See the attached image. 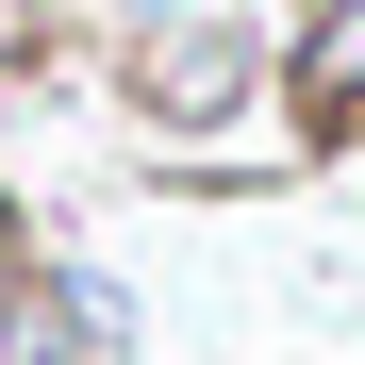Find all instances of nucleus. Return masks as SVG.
Segmentation results:
<instances>
[{
  "label": "nucleus",
  "mask_w": 365,
  "mask_h": 365,
  "mask_svg": "<svg viewBox=\"0 0 365 365\" xmlns=\"http://www.w3.org/2000/svg\"><path fill=\"white\" fill-rule=\"evenodd\" d=\"M100 67H116V116L182 182H232L250 116H282V17H250V0H133L100 34Z\"/></svg>",
  "instance_id": "nucleus-1"
},
{
  "label": "nucleus",
  "mask_w": 365,
  "mask_h": 365,
  "mask_svg": "<svg viewBox=\"0 0 365 365\" xmlns=\"http://www.w3.org/2000/svg\"><path fill=\"white\" fill-rule=\"evenodd\" d=\"M0 365H133V282H100L83 250H34L0 282Z\"/></svg>",
  "instance_id": "nucleus-2"
},
{
  "label": "nucleus",
  "mask_w": 365,
  "mask_h": 365,
  "mask_svg": "<svg viewBox=\"0 0 365 365\" xmlns=\"http://www.w3.org/2000/svg\"><path fill=\"white\" fill-rule=\"evenodd\" d=\"M282 150H365V0L282 17Z\"/></svg>",
  "instance_id": "nucleus-3"
},
{
  "label": "nucleus",
  "mask_w": 365,
  "mask_h": 365,
  "mask_svg": "<svg viewBox=\"0 0 365 365\" xmlns=\"http://www.w3.org/2000/svg\"><path fill=\"white\" fill-rule=\"evenodd\" d=\"M17 266H34V216H17V200H0V282H17Z\"/></svg>",
  "instance_id": "nucleus-4"
},
{
  "label": "nucleus",
  "mask_w": 365,
  "mask_h": 365,
  "mask_svg": "<svg viewBox=\"0 0 365 365\" xmlns=\"http://www.w3.org/2000/svg\"><path fill=\"white\" fill-rule=\"evenodd\" d=\"M34 50H50V17H0V67H34Z\"/></svg>",
  "instance_id": "nucleus-5"
}]
</instances>
